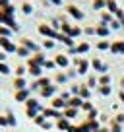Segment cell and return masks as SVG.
I'll return each mask as SVG.
<instances>
[{
	"label": "cell",
	"mask_w": 124,
	"mask_h": 132,
	"mask_svg": "<svg viewBox=\"0 0 124 132\" xmlns=\"http://www.w3.org/2000/svg\"><path fill=\"white\" fill-rule=\"evenodd\" d=\"M0 51H4L6 54H16L17 51V45L8 37H0Z\"/></svg>",
	"instance_id": "obj_1"
},
{
	"label": "cell",
	"mask_w": 124,
	"mask_h": 132,
	"mask_svg": "<svg viewBox=\"0 0 124 132\" xmlns=\"http://www.w3.org/2000/svg\"><path fill=\"white\" fill-rule=\"evenodd\" d=\"M37 29H39V33H41L45 39H54V41H56L58 31H54L50 25H47V23H39V27H37Z\"/></svg>",
	"instance_id": "obj_2"
},
{
	"label": "cell",
	"mask_w": 124,
	"mask_h": 132,
	"mask_svg": "<svg viewBox=\"0 0 124 132\" xmlns=\"http://www.w3.org/2000/svg\"><path fill=\"white\" fill-rule=\"evenodd\" d=\"M74 64L78 66L76 70H78V74H82V76L85 74V72H87V68H89V62H87L85 58H79V56H78V58H74Z\"/></svg>",
	"instance_id": "obj_3"
},
{
	"label": "cell",
	"mask_w": 124,
	"mask_h": 132,
	"mask_svg": "<svg viewBox=\"0 0 124 132\" xmlns=\"http://www.w3.org/2000/svg\"><path fill=\"white\" fill-rule=\"evenodd\" d=\"M31 97V89H20V91H16V93H14V99H16L17 103H25V101H27V99Z\"/></svg>",
	"instance_id": "obj_4"
},
{
	"label": "cell",
	"mask_w": 124,
	"mask_h": 132,
	"mask_svg": "<svg viewBox=\"0 0 124 132\" xmlns=\"http://www.w3.org/2000/svg\"><path fill=\"white\" fill-rule=\"evenodd\" d=\"M20 45H23L25 49H29V51H31V54L41 53V51H39V45H37V43H35V41H31V39H27V37H23V39H21V43H20Z\"/></svg>",
	"instance_id": "obj_5"
},
{
	"label": "cell",
	"mask_w": 124,
	"mask_h": 132,
	"mask_svg": "<svg viewBox=\"0 0 124 132\" xmlns=\"http://www.w3.org/2000/svg\"><path fill=\"white\" fill-rule=\"evenodd\" d=\"M39 93H41V97H45V99H52V97H56V86H52V84H50V86L43 87Z\"/></svg>",
	"instance_id": "obj_6"
},
{
	"label": "cell",
	"mask_w": 124,
	"mask_h": 132,
	"mask_svg": "<svg viewBox=\"0 0 124 132\" xmlns=\"http://www.w3.org/2000/svg\"><path fill=\"white\" fill-rule=\"evenodd\" d=\"M66 12L70 14L74 20H83V12L78 8V6H74V4H68V6H66Z\"/></svg>",
	"instance_id": "obj_7"
},
{
	"label": "cell",
	"mask_w": 124,
	"mask_h": 132,
	"mask_svg": "<svg viewBox=\"0 0 124 132\" xmlns=\"http://www.w3.org/2000/svg\"><path fill=\"white\" fill-rule=\"evenodd\" d=\"M54 62H56L58 68H68V66H70V58H68V54H56V56H54Z\"/></svg>",
	"instance_id": "obj_8"
},
{
	"label": "cell",
	"mask_w": 124,
	"mask_h": 132,
	"mask_svg": "<svg viewBox=\"0 0 124 132\" xmlns=\"http://www.w3.org/2000/svg\"><path fill=\"white\" fill-rule=\"evenodd\" d=\"M50 107L56 109V111H64V109L68 107V103H66L62 97H52V101H50Z\"/></svg>",
	"instance_id": "obj_9"
},
{
	"label": "cell",
	"mask_w": 124,
	"mask_h": 132,
	"mask_svg": "<svg viewBox=\"0 0 124 132\" xmlns=\"http://www.w3.org/2000/svg\"><path fill=\"white\" fill-rule=\"evenodd\" d=\"M66 103H68V107H74V109H79V107H82V105H83V99L79 97V95H72V97L68 99Z\"/></svg>",
	"instance_id": "obj_10"
},
{
	"label": "cell",
	"mask_w": 124,
	"mask_h": 132,
	"mask_svg": "<svg viewBox=\"0 0 124 132\" xmlns=\"http://www.w3.org/2000/svg\"><path fill=\"white\" fill-rule=\"evenodd\" d=\"M95 33L99 35V37H107L109 33H111V27H109L107 23H103V21H101V23L95 27Z\"/></svg>",
	"instance_id": "obj_11"
},
{
	"label": "cell",
	"mask_w": 124,
	"mask_h": 132,
	"mask_svg": "<svg viewBox=\"0 0 124 132\" xmlns=\"http://www.w3.org/2000/svg\"><path fill=\"white\" fill-rule=\"evenodd\" d=\"M111 53H114V54H124V41H112V43H111Z\"/></svg>",
	"instance_id": "obj_12"
},
{
	"label": "cell",
	"mask_w": 124,
	"mask_h": 132,
	"mask_svg": "<svg viewBox=\"0 0 124 132\" xmlns=\"http://www.w3.org/2000/svg\"><path fill=\"white\" fill-rule=\"evenodd\" d=\"M12 86H14V89H16V91H20V89H27V80H25V78H14V84H12Z\"/></svg>",
	"instance_id": "obj_13"
},
{
	"label": "cell",
	"mask_w": 124,
	"mask_h": 132,
	"mask_svg": "<svg viewBox=\"0 0 124 132\" xmlns=\"http://www.w3.org/2000/svg\"><path fill=\"white\" fill-rule=\"evenodd\" d=\"M43 70H45L43 66H27V74H31L35 80H37V78H41V76H43Z\"/></svg>",
	"instance_id": "obj_14"
},
{
	"label": "cell",
	"mask_w": 124,
	"mask_h": 132,
	"mask_svg": "<svg viewBox=\"0 0 124 132\" xmlns=\"http://www.w3.org/2000/svg\"><path fill=\"white\" fill-rule=\"evenodd\" d=\"M23 105H25V109H39V111L43 113V107H41V103H39V101H37L35 97H29V99L25 101Z\"/></svg>",
	"instance_id": "obj_15"
},
{
	"label": "cell",
	"mask_w": 124,
	"mask_h": 132,
	"mask_svg": "<svg viewBox=\"0 0 124 132\" xmlns=\"http://www.w3.org/2000/svg\"><path fill=\"white\" fill-rule=\"evenodd\" d=\"M16 56H20V58H25V60H27V58L31 56V51H29V49H25L23 45H17V51H16Z\"/></svg>",
	"instance_id": "obj_16"
},
{
	"label": "cell",
	"mask_w": 124,
	"mask_h": 132,
	"mask_svg": "<svg viewBox=\"0 0 124 132\" xmlns=\"http://www.w3.org/2000/svg\"><path fill=\"white\" fill-rule=\"evenodd\" d=\"M62 115H64V119H76V117H78V109L66 107L64 111H62Z\"/></svg>",
	"instance_id": "obj_17"
},
{
	"label": "cell",
	"mask_w": 124,
	"mask_h": 132,
	"mask_svg": "<svg viewBox=\"0 0 124 132\" xmlns=\"http://www.w3.org/2000/svg\"><path fill=\"white\" fill-rule=\"evenodd\" d=\"M68 126H70V119H64V117H62V119L56 120V128H58V130H64V132H66Z\"/></svg>",
	"instance_id": "obj_18"
},
{
	"label": "cell",
	"mask_w": 124,
	"mask_h": 132,
	"mask_svg": "<svg viewBox=\"0 0 124 132\" xmlns=\"http://www.w3.org/2000/svg\"><path fill=\"white\" fill-rule=\"evenodd\" d=\"M14 74H16V78H25V74H27V66H25V64H20V66H16Z\"/></svg>",
	"instance_id": "obj_19"
},
{
	"label": "cell",
	"mask_w": 124,
	"mask_h": 132,
	"mask_svg": "<svg viewBox=\"0 0 124 132\" xmlns=\"http://www.w3.org/2000/svg\"><path fill=\"white\" fill-rule=\"evenodd\" d=\"M6 119H8V126H17V119H16V115H14L12 111H6Z\"/></svg>",
	"instance_id": "obj_20"
},
{
	"label": "cell",
	"mask_w": 124,
	"mask_h": 132,
	"mask_svg": "<svg viewBox=\"0 0 124 132\" xmlns=\"http://www.w3.org/2000/svg\"><path fill=\"white\" fill-rule=\"evenodd\" d=\"M91 66H93L95 70H99V72H105V70H107V66H105L99 58H93V60H91Z\"/></svg>",
	"instance_id": "obj_21"
},
{
	"label": "cell",
	"mask_w": 124,
	"mask_h": 132,
	"mask_svg": "<svg viewBox=\"0 0 124 132\" xmlns=\"http://www.w3.org/2000/svg\"><path fill=\"white\" fill-rule=\"evenodd\" d=\"M12 68H10V64L8 62H0V74L2 76H8V74H12Z\"/></svg>",
	"instance_id": "obj_22"
},
{
	"label": "cell",
	"mask_w": 124,
	"mask_h": 132,
	"mask_svg": "<svg viewBox=\"0 0 124 132\" xmlns=\"http://www.w3.org/2000/svg\"><path fill=\"white\" fill-rule=\"evenodd\" d=\"M105 8H107V10H109L111 14H116V12H118V6H116V0H107V6H105Z\"/></svg>",
	"instance_id": "obj_23"
},
{
	"label": "cell",
	"mask_w": 124,
	"mask_h": 132,
	"mask_svg": "<svg viewBox=\"0 0 124 132\" xmlns=\"http://www.w3.org/2000/svg\"><path fill=\"white\" fill-rule=\"evenodd\" d=\"M12 33L14 31L8 27V25H0V37H8L10 39V37H12Z\"/></svg>",
	"instance_id": "obj_24"
},
{
	"label": "cell",
	"mask_w": 124,
	"mask_h": 132,
	"mask_svg": "<svg viewBox=\"0 0 124 132\" xmlns=\"http://www.w3.org/2000/svg\"><path fill=\"white\" fill-rule=\"evenodd\" d=\"M4 25H8L10 29H12V31H20V25H17V21L14 20V18H8V20H6V23Z\"/></svg>",
	"instance_id": "obj_25"
},
{
	"label": "cell",
	"mask_w": 124,
	"mask_h": 132,
	"mask_svg": "<svg viewBox=\"0 0 124 132\" xmlns=\"http://www.w3.org/2000/svg\"><path fill=\"white\" fill-rule=\"evenodd\" d=\"M76 51H78V54H83V53H87L89 51V43H79V45H76Z\"/></svg>",
	"instance_id": "obj_26"
},
{
	"label": "cell",
	"mask_w": 124,
	"mask_h": 132,
	"mask_svg": "<svg viewBox=\"0 0 124 132\" xmlns=\"http://www.w3.org/2000/svg\"><path fill=\"white\" fill-rule=\"evenodd\" d=\"M2 12H4L8 18H14V14H16V6H14V4H8L6 8H2Z\"/></svg>",
	"instance_id": "obj_27"
},
{
	"label": "cell",
	"mask_w": 124,
	"mask_h": 132,
	"mask_svg": "<svg viewBox=\"0 0 124 132\" xmlns=\"http://www.w3.org/2000/svg\"><path fill=\"white\" fill-rule=\"evenodd\" d=\"M21 12H23L25 16H31V14H33V6L29 4V2H23V4H21Z\"/></svg>",
	"instance_id": "obj_28"
},
{
	"label": "cell",
	"mask_w": 124,
	"mask_h": 132,
	"mask_svg": "<svg viewBox=\"0 0 124 132\" xmlns=\"http://www.w3.org/2000/svg\"><path fill=\"white\" fill-rule=\"evenodd\" d=\"M82 31H83V29H79L78 25H72V29H70V35H68V37L76 39V37H79V35H82Z\"/></svg>",
	"instance_id": "obj_29"
},
{
	"label": "cell",
	"mask_w": 124,
	"mask_h": 132,
	"mask_svg": "<svg viewBox=\"0 0 124 132\" xmlns=\"http://www.w3.org/2000/svg\"><path fill=\"white\" fill-rule=\"evenodd\" d=\"M54 82H56V84H66V82H68V74H62V72H58V74L54 76Z\"/></svg>",
	"instance_id": "obj_30"
},
{
	"label": "cell",
	"mask_w": 124,
	"mask_h": 132,
	"mask_svg": "<svg viewBox=\"0 0 124 132\" xmlns=\"http://www.w3.org/2000/svg\"><path fill=\"white\" fill-rule=\"evenodd\" d=\"M78 95H79L82 99H87V97L91 95V93H89V87H87V86H79V93H78Z\"/></svg>",
	"instance_id": "obj_31"
},
{
	"label": "cell",
	"mask_w": 124,
	"mask_h": 132,
	"mask_svg": "<svg viewBox=\"0 0 124 132\" xmlns=\"http://www.w3.org/2000/svg\"><path fill=\"white\" fill-rule=\"evenodd\" d=\"M25 115H27L29 119L33 120V119H35L37 115H41V111H39V109H25Z\"/></svg>",
	"instance_id": "obj_32"
},
{
	"label": "cell",
	"mask_w": 124,
	"mask_h": 132,
	"mask_svg": "<svg viewBox=\"0 0 124 132\" xmlns=\"http://www.w3.org/2000/svg\"><path fill=\"white\" fill-rule=\"evenodd\" d=\"M107 6V0H93V10H103Z\"/></svg>",
	"instance_id": "obj_33"
},
{
	"label": "cell",
	"mask_w": 124,
	"mask_h": 132,
	"mask_svg": "<svg viewBox=\"0 0 124 132\" xmlns=\"http://www.w3.org/2000/svg\"><path fill=\"white\" fill-rule=\"evenodd\" d=\"M97 49L99 51H107V49H111V43L109 41H99L97 43Z\"/></svg>",
	"instance_id": "obj_34"
},
{
	"label": "cell",
	"mask_w": 124,
	"mask_h": 132,
	"mask_svg": "<svg viewBox=\"0 0 124 132\" xmlns=\"http://www.w3.org/2000/svg\"><path fill=\"white\" fill-rule=\"evenodd\" d=\"M43 68H45V70H54V68H56V62L54 60H47L45 64H43Z\"/></svg>",
	"instance_id": "obj_35"
},
{
	"label": "cell",
	"mask_w": 124,
	"mask_h": 132,
	"mask_svg": "<svg viewBox=\"0 0 124 132\" xmlns=\"http://www.w3.org/2000/svg\"><path fill=\"white\" fill-rule=\"evenodd\" d=\"M45 120H47V119H45V115H43V113H41V115H37V117H35V119H33V122L37 124V126H41V124L45 122Z\"/></svg>",
	"instance_id": "obj_36"
},
{
	"label": "cell",
	"mask_w": 124,
	"mask_h": 132,
	"mask_svg": "<svg viewBox=\"0 0 124 132\" xmlns=\"http://www.w3.org/2000/svg\"><path fill=\"white\" fill-rule=\"evenodd\" d=\"M43 47H45V49H54V39H45V41H43Z\"/></svg>",
	"instance_id": "obj_37"
},
{
	"label": "cell",
	"mask_w": 124,
	"mask_h": 132,
	"mask_svg": "<svg viewBox=\"0 0 124 132\" xmlns=\"http://www.w3.org/2000/svg\"><path fill=\"white\" fill-rule=\"evenodd\" d=\"M79 132H91V126H89V122H87V120L79 124Z\"/></svg>",
	"instance_id": "obj_38"
},
{
	"label": "cell",
	"mask_w": 124,
	"mask_h": 132,
	"mask_svg": "<svg viewBox=\"0 0 124 132\" xmlns=\"http://www.w3.org/2000/svg\"><path fill=\"white\" fill-rule=\"evenodd\" d=\"M99 84H101V86H109V84H111V78H109L107 74H103V76H101V80H99Z\"/></svg>",
	"instance_id": "obj_39"
},
{
	"label": "cell",
	"mask_w": 124,
	"mask_h": 132,
	"mask_svg": "<svg viewBox=\"0 0 124 132\" xmlns=\"http://www.w3.org/2000/svg\"><path fill=\"white\" fill-rule=\"evenodd\" d=\"M111 21H112L111 12H105V14H103V23H111Z\"/></svg>",
	"instance_id": "obj_40"
},
{
	"label": "cell",
	"mask_w": 124,
	"mask_h": 132,
	"mask_svg": "<svg viewBox=\"0 0 124 132\" xmlns=\"http://www.w3.org/2000/svg\"><path fill=\"white\" fill-rule=\"evenodd\" d=\"M99 91H101V95H109L111 93V87L109 86H99Z\"/></svg>",
	"instance_id": "obj_41"
},
{
	"label": "cell",
	"mask_w": 124,
	"mask_h": 132,
	"mask_svg": "<svg viewBox=\"0 0 124 132\" xmlns=\"http://www.w3.org/2000/svg\"><path fill=\"white\" fill-rule=\"evenodd\" d=\"M82 109H83V111H87V113H89V111H93V105H91V103H89V101H83V105H82Z\"/></svg>",
	"instance_id": "obj_42"
},
{
	"label": "cell",
	"mask_w": 124,
	"mask_h": 132,
	"mask_svg": "<svg viewBox=\"0 0 124 132\" xmlns=\"http://www.w3.org/2000/svg\"><path fill=\"white\" fill-rule=\"evenodd\" d=\"M8 126V119H6V115H0V128Z\"/></svg>",
	"instance_id": "obj_43"
},
{
	"label": "cell",
	"mask_w": 124,
	"mask_h": 132,
	"mask_svg": "<svg viewBox=\"0 0 124 132\" xmlns=\"http://www.w3.org/2000/svg\"><path fill=\"white\" fill-rule=\"evenodd\" d=\"M93 86H97V80H95V76H89V80H87V87H93Z\"/></svg>",
	"instance_id": "obj_44"
},
{
	"label": "cell",
	"mask_w": 124,
	"mask_h": 132,
	"mask_svg": "<svg viewBox=\"0 0 124 132\" xmlns=\"http://www.w3.org/2000/svg\"><path fill=\"white\" fill-rule=\"evenodd\" d=\"M41 128L43 130H50V128H52V122H50V120H45V122L41 124Z\"/></svg>",
	"instance_id": "obj_45"
},
{
	"label": "cell",
	"mask_w": 124,
	"mask_h": 132,
	"mask_svg": "<svg viewBox=\"0 0 124 132\" xmlns=\"http://www.w3.org/2000/svg\"><path fill=\"white\" fill-rule=\"evenodd\" d=\"M109 25H111V29H118V27H120V21L112 20V21H111V23H109Z\"/></svg>",
	"instance_id": "obj_46"
},
{
	"label": "cell",
	"mask_w": 124,
	"mask_h": 132,
	"mask_svg": "<svg viewBox=\"0 0 124 132\" xmlns=\"http://www.w3.org/2000/svg\"><path fill=\"white\" fill-rule=\"evenodd\" d=\"M0 62H8V54L4 51H0Z\"/></svg>",
	"instance_id": "obj_47"
},
{
	"label": "cell",
	"mask_w": 124,
	"mask_h": 132,
	"mask_svg": "<svg viewBox=\"0 0 124 132\" xmlns=\"http://www.w3.org/2000/svg\"><path fill=\"white\" fill-rule=\"evenodd\" d=\"M58 97H62V99H64V101H68V99H70V97H72V95H70V93H68V91H62V93H60V95H58Z\"/></svg>",
	"instance_id": "obj_48"
},
{
	"label": "cell",
	"mask_w": 124,
	"mask_h": 132,
	"mask_svg": "<svg viewBox=\"0 0 124 132\" xmlns=\"http://www.w3.org/2000/svg\"><path fill=\"white\" fill-rule=\"evenodd\" d=\"M83 33H85V35H93V33H95V27H85Z\"/></svg>",
	"instance_id": "obj_49"
},
{
	"label": "cell",
	"mask_w": 124,
	"mask_h": 132,
	"mask_svg": "<svg viewBox=\"0 0 124 132\" xmlns=\"http://www.w3.org/2000/svg\"><path fill=\"white\" fill-rule=\"evenodd\" d=\"M66 132H79V126H74V124H70Z\"/></svg>",
	"instance_id": "obj_50"
},
{
	"label": "cell",
	"mask_w": 124,
	"mask_h": 132,
	"mask_svg": "<svg viewBox=\"0 0 124 132\" xmlns=\"http://www.w3.org/2000/svg\"><path fill=\"white\" fill-rule=\"evenodd\" d=\"M8 4H12L10 0H0V10H2V8H6V6H8Z\"/></svg>",
	"instance_id": "obj_51"
},
{
	"label": "cell",
	"mask_w": 124,
	"mask_h": 132,
	"mask_svg": "<svg viewBox=\"0 0 124 132\" xmlns=\"http://www.w3.org/2000/svg\"><path fill=\"white\" fill-rule=\"evenodd\" d=\"M49 2H52L54 6H60V4H62V0H49Z\"/></svg>",
	"instance_id": "obj_52"
},
{
	"label": "cell",
	"mask_w": 124,
	"mask_h": 132,
	"mask_svg": "<svg viewBox=\"0 0 124 132\" xmlns=\"http://www.w3.org/2000/svg\"><path fill=\"white\" fill-rule=\"evenodd\" d=\"M116 122H124V115H118V117H116Z\"/></svg>",
	"instance_id": "obj_53"
},
{
	"label": "cell",
	"mask_w": 124,
	"mask_h": 132,
	"mask_svg": "<svg viewBox=\"0 0 124 132\" xmlns=\"http://www.w3.org/2000/svg\"><path fill=\"white\" fill-rule=\"evenodd\" d=\"M120 99H122V101H124V91H122V93H120Z\"/></svg>",
	"instance_id": "obj_54"
},
{
	"label": "cell",
	"mask_w": 124,
	"mask_h": 132,
	"mask_svg": "<svg viewBox=\"0 0 124 132\" xmlns=\"http://www.w3.org/2000/svg\"><path fill=\"white\" fill-rule=\"evenodd\" d=\"M0 25H2V23H0Z\"/></svg>",
	"instance_id": "obj_55"
}]
</instances>
